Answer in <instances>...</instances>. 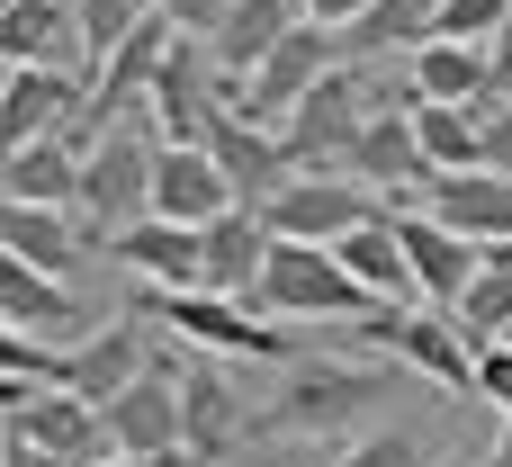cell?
Listing matches in <instances>:
<instances>
[{
  "mask_svg": "<svg viewBox=\"0 0 512 467\" xmlns=\"http://www.w3.org/2000/svg\"><path fill=\"white\" fill-rule=\"evenodd\" d=\"M99 467H189V459H99Z\"/></svg>",
  "mask_w": 512,
  "mask_h": 467,
  "instance_id": "obj_44",
  "label": "cell"
},
{
  "mask_svg": "<svg viewBox=\"0 0 512 467\" xmlns=\"http://www.w3.org/2000/svg\"><path fill=\"white\" fill-rule=\"evenodd\" d=\"M234 441H252L243 387L225 378V360L189 351V369H180V450H189V467H216Z\"/></svg>",
  "mask_w": 512,
  "mask_h": 467,
  "instance_id": "obj_11",
  "label": "cell"
},
{
  "mask_svg": "<svg viewBox=\"0 0 512 467\" xmlns=\"http://www.w3.org/2000/svg\"><path fill=\"white\" fill-rule=\"evenodd\" d=\"M225 207H243V198H234V180L216 171V153H207V144H162V153H153V216H171V225H198V234H207Z\"/></svg>",
  "mask_w": 512,
  "mask_h": 467,
  "instance_id": "obj_19",
  "label": "cell"
},
{
  "mask_svg": "<svg viewBox=\"0 0 512 467\" xmlns=\"http://www.w3.org/2000/svg\"><path fill=\"white\" fill-rule=\"evenodd\" d=\"M180 369H189V342L153 351V369H144L117 405H99L117 459H189V450H180Z\"/></svg>",
  "mask_w": 512,
  "mask_h": 467,
  "instance_id": "obj_8",
  "label": "cell"
},
{
  "mask_svg": "<svg viewBox=\"0 0 512 467\" xmlns=\"http://www.w3.org/2000/svg\"><path fill=\"white\" fill-rule=\"evenodd\" d=\"M414 144H423L432 180L486 171V108H432V99H414Z\"/></svg>",
  "mask_w": 512,
  "mask_h": 467,
  "instance_id": "obj_28",
  "label": "cell"
},
{
  "mask_svg": "<svg viewBox=\"0 0 512 467\" xmlns=\"http://www.w3.org/2000/svg\"><path fill=\"white\" fill-rule=\"evenodd\" d=\"M342 63V45H333V27H315V18H297L261 63H252V81H234V108L252 117V126H288V108L324 81Z\"/></svg>",
  "mask_w": 512,
  "mask_h": 467,
  "instance_id": "obj_7",
  "label": "cell"
},
{
  "mask_svg": "<svg viewBox=\"0 0 512 467\" xmlns=\"http://www.w3.org/2000/svg\"><path fill=\"white\" fill-rule=\"evenodd\" d=\"M180 36H216V18H225V0H153Z\"/></svg>",
  "mask_w": 512,
  "mask_h": 467,
  "instance_id": "obj_38",
  "label": "cell"
},
{
  "mask_svg": "<svg viewBox=\"0 0 512 467\" xmlns=\"http://www.w3.org/2000/svg\"><path fill=\"white\" fill-rule=\"evenodd\" d=\"M144 18H153V0H72V36H81V54H90V63H99L108 45H126Z\"/></svg>",
  "mask_w": 512,
  "mask_h": 467,
  "instance_id": "obj_32",
  "label": "cell"
},
{
  "mask_svg": "<svg viewBox=\"0 0 512 467\" xmlns=\"http://www.w3.org/2000/svg\"><path fill=\"white\" fill-rule=\"evenodd\" d=\"M432 18H441V0H369L351 27H333V45H342V63H378V54H414L423 36H432Z\"/></svg>",
  "mask_w": 512,
  "mask_h": 467,
  "instance_id": "obj_27",
  "label": "cell"
},
{
  "mask_svg": "<svg viewBox=\"0 0 512 467\" xmlns=\"http://www.w3.org/2000/svg\"><path fill=\"white\" fill-rule=\"evenodd\" d=\"M396 243H405V261H414V288H423L432 306H459V297L477 288V270H486V243L450 234L432 207H396Z\"/></svg>",
  "mask_w": 512,
  "mask_h": 467,
  "instance_id": "obj_17",
  "label": "cell"
},
{
  "mask_svg": "<svg viewBox=\"0 0 512 467\" xmlns=\"http://www.w3.org/2000/svg\"><path fill=\"white\" fill-rule=\"evenodd\" d=\"M27 396H36V378H9V369H0V414H18Z\"/></svg>",
  "mask_w": 512,
  "mask_h": 467,
  "instance_id": "obj_41",
  "label": "cell"
},
{
  "mask_svg": "<svg viewBox=\"0 0 512 467\" xmlns=\"http://www.w3.org/2000/svg\"><path fill=\"white\" fill-rule=\"evenodd\" d=\"M0 324H18L27 342H54V351H72V342L90 333L72 279H45V270L18 261V252H0Z\"/></svg>",
  "mask_w": 512,
  "mask_h": 467,
  "instance_id": "obj_18",
  "label": "cell"
},
{
  "mask_svg": "<svg viewBox=\"0 0 512 467\" xmlns=\"http://www.w3.org/2000/svg\"><path fill=\"white\" fill-rule=\"evenodd\" d=\"M207 153H216V171L234 180V198L243 207H270L297 171H288V144H279V126H252L234 99L216 108V126H207Z\"/></svg>",
  "mask_w": 512,
  "mask_h": 467,
  "instance_id": "obj_15",
  "label": "cell"
},
{
  "mask_svg": "<svg viewBox=\"0 0 512 467\" xmlns=\"http://www.w3.org/2000/svg\"><path fill=\"white\" fill-rule=\"evenodd\" d=\"M9 441L45 450L54 467H99V459H117V441H108V414H99L90 396H72V387H36V396L9 414Z\"/></svg>",
  "mask_w": 512,
  "mask_h": 467,
  "instance_id": "obj_10",
  "label": "cell"
},
{
  "mask_svg": "<svg viewBox=\"0 0 512 467\" xmlns=\"http://www.w3.org/2000/svg\"><path fill=\"white\" fill-rule=\"evenodd\" d=\"M387 396V369L369 360H306L261 414H252V441H333L351 423H369Z\"/></svg>",
  "mask_w": 512,
  "mask_h": 467,
  "instance_id": "obj_1",
  "label": "cell"
},
{
  "mask_svg": "<svg viewBox=\"0 0 512 467\" xmlns=\"http://www.w3.org/2000/svg\"><path fill=\"white\" fill-rule=\"evenodd\" d=\"M405 81H414V99H432V108H486V99H495L486 45H450V36H423Z\"/></svg>",
  "mask_w": 512,
  "mask_h": 467,
  "instance_id": "obj_23",
  "label": "cell"
},
{
  "mask_svg": "<svg viewBox=\"0 0 512 467\" xmlns=\"http://www.w3.org/2000/svg\"><path fill=\"white\" fill-rule=\"evenodd\" d=\"M99 261H117L135 288H207V234L171 216H135L126 234H108Z\"/></svg>",
  "mask_w": 512,
  "mask_h": 467,
  "instance_id": "obj_13",
  "label": "cell"
},
{
  "mask_svg": "<svg viewBox=\"0 0 512 467\" xmlns=\"http://www.w3.org/2000/svg\"><path fill=\"white\" fill-rule=\"evenodd\" d=\"M369 108H378V81H369L360 63H333V72L288 108V126H279L288 171H342L351 144H360V126H369Z\"/></svg>",
  "mask_w": 512,
  "mask_h": 467,
  "instance_id": "obj_5",
  "label": "cell"
},
{
  "mask_svg": "<svg viewBox=\"0 0 512 467\" xmlns=\"http://www.w3.org/2000/svg\"><path fill=\"white\" fill-rule=\"evenodd\" d=\"M423 207L468 234V243H504L512 252V180L504 171H450V180H423Z\"/></svg>",
  "mask_w": 512,
  "mask_h": 467,
  "instance_id": "obj_20",
  "label": "cell"
},
{
  "mask_svg": "<svg viewBox=\"0 0 512 467\" xmlns=\"http://www.w3.org/2000/svg\"><path fill=\"white\" fill-rule=\"evenodd\" d=\"M72 189H81V153H72L63 135L18 144V153L0 162V198H27V207H72Z\"/></svg>",
  "mask_w": 512,
  "mask_h": 467,
  "instance_id": "obj_29",
  "label": "cell"
},
{
  "mask_svg": "<svg viewBox=\"0 0 512 467\" xmlns=\"http://www.w3.org/2000/svg\"><path fill=\"white\" fill-rule=\"evenodd\" d=\"M153 153H162V135H135V126H108L81 153L72 216H81V243L90 252H108V234H126L135 216H153Z\"/></svg>",
  "mask_w": 512,
  "mask_h": 467,
  "instance_id": "obj_3",
  "label": "cell"
},
{
  "mask_svg": "<svg viewBox=\"0 0 512 467\" xmlns=\"http://www.w3.org/2000/svg\"><path fill=\"white\" fill-rule=\"evenodd\" d=\"M333 467H432V459H423V441H414V432H360Z\"/></svg>",
  "mask_w": 512,
  "mask_h": 467,
  "instance_id": "obj_35",
  "label": "cell"
},
{
  "mask_svg": "<svg viewBox=\"0 0 512 467\" xmlns=\"http://www.w3.org/2000/svg\"><path fill=\"white\" fill-rule=\"evenodd\" d=\"M234 99V81H225V63H216V45L207 36H171V54H162V72H153V126H162V144H207V126H216V108Z\"/></svg>",
  "mask_w": 512,
  "mask_h": 467,
  "instance_id": "obj_6",
  "label": "cell"
},
{
  "mask_svg": "<svg viewBox=\"0 0 512 467\" xmlns=\"http://www.w3.org/2000/svg\"><path fill=\"white\" fill-rule=\"evenodd\" d=\"M0 467H54L45 450H27V441H0Z\"/></svg>",
  "mask_w": 512,
  "mask_h": 467,
  "instance_id": "obj_42",
  "label": "cell"
},
{
  "mask_svg": "<svg viewBox=\"0 0 512 467\" xmlns=\"http://www.w3.org/2000/svg\"><path fill=\"white\" fill-rule=\"evenodd\" d=\"M342 180H387V189H423L432 180V162H423V144H414V81L387 99L378 90V108H369V126H360V144H351V162H342Z\"/></svg>",
  "mask_w": 512,
  "mask_h": 467,
  "instance_id": "obj_16",
  "label": "cell"
},
{
  "mask_svg": "<svg viewBox=\"0 0 512 467\" xmlns=\"http://www.w3.org/2000/svg\"><path fill=\"white\" fill-rule=\"evenodd\" d=\"M81 99H90V81H72L63 63H9V72H0V162H9L18 144L63 135Z\"/></svg>",
  "mask_w": 512,
  "mask_h": 467,
  "instance_id": "obj_12",
  "label": "cell"
},
{
  "mask_svg": "<svg viewBox=\"0 0 512 467\" xmlns=\"http://www.w3.org/2000/svg\"><path fill=\"white\" fill-rule=\"evenodd\" d=\"M0 9H18V0H0Z\"/></svg>",
  "mask_w": 512,
  "mask_h": 467,
  "instance_id": "obj_45",
  "label": "cell"
},
{
  "mask_svg": "<svg viewBox=\"0 0 512 467\" xmlns=\"http://www.w3.org/2000/svg\"><path fill=\"white\" fill-rule=\"evenodd\" d=\"M261 261H270L261 207H225V216L207 225V288H216V297H252V288H261Z\"/></svg>",
  "mask_w": 512,
  "mask_h": 467,
  "instance_id": "obj_26",
  "label": "cell"
},
{
  "mask_svg": "<svg viewBox=\"0 0 512 467\" xmlns=\"http://www.w3.org/2000/svg\"><path fill=\"white\" fill-rule=\"evenodd\" d=\"M477 396H486L495 414H512V342H486V351H477Z\"/></svg>",
  "mask_w": 512,
  "mask_h": 467,
  "instance_id": "obj_36",
  "label": "cell"
},
{
  "mask_svg": "<svg viewBox=\"0 0 512 467\" xmlns=\"http://www.w3.org/2000/svg\"><path fill=\"white\" fill-rule=\"evenodd\" d=\"M486 171L512 180V99H486Z\"/></svg>",
  "mask_w": 512,
  "mask_h": 467,
  "instance_id": "obj_37",
  "label": "cell"
},
{
  "mask_svg": "<svg viewBox=\"0 0 512 467\" xmlns=\"http://www.w3.org/2000/svg\"><path fill=\"white\" fill-rule=\"evenodd\" d=\"M0 369H9V378H36V387H54V378H63V351H54V342H27L18 324H0Z\"/></svg>",
  "mask_w": 512,
  "mask_h": 467,
  "instance_id": "obj_34",
  "label": "cell"
},
{
  "mask_svg": "<svg viewBox=\"0 0 512 467\" xmlns=\"http://www.w3.org/2000/svg\"><path fill=\"white\" fill-rule=\"evenodd\" d=\"M360 9H369V0H306V18H315V27H351Z\"/></svg>",
  "mask_w": 512,
  "mask_h": 467,
  "instance_id": "obj_40",
  "label": "cell"
},
{
  "mask_svg": "<svg viewBox=\"0 0 512 467\" xmlns=\"http://www.w3.org/2000/svg\"><path fill=\"white\" fill-rule=\"evenodd\" d=\"M504 18H512V0H441L432 36H450V45H495Z\"/></svg>",
  "mask_w": 512,
  "mask_h": 467,
  "instance_id": "obj_33",
  "label": "cell"
},
{
  "mask_svg": "<svg viewBox=\"0 0 512 467\" xmlns=\"http://www.w3.org/2000/svg\"><path fill=\"white\" fill-rule=\"evenodd\" d=\"M0 252L36 261L45 279H63L90 243H81V216L72 207H27V198H0Z\"/></svg>",
  "mask_w": 512,
  "mask_h": 467,
  "instance_id": "obj_24",
  "label": "cell"
},
{
  "mask_svg": "<svg viewBox=\"0 0 512 467\" xmlns=\"http://www.w3.org/2000/svg\"><path fill=\"white\" fill-rule=\"evenodd\" d=\"M486 72H495V99H512V18H504V36L486 45Z\"/></svg>",
  "mask_w": 512,
  "mask_h": 467,
  "instance_id": "obj_39",
  "label": "cell"
},
{
  "mask_svg": "<svg viewBox=\"0 0 512 467\" xmlns=\"http://www.w3.org/2000/svg\"><path fill=\"white\" fill-rule=\"evenodd\" d=\"M450 467H468V459H450Z\"/></svg>",
  "mask_w": 512,
  "mask_h": 467,
  "instance_id": "obj_46",
  "label": "cell"
},
{
  "mask_svg": "<svg viewBox=\"0 0 512 467\" xmlns=\"http://www.w3.org/2000/svg\"><path fill=\"white\" fill-rule=\"evenodd\" d=\"M252 306H270V315H288V324H360L378 297L342 270V252H324V243H270Z\"/></svg>",
  "mask_w": 512,
  "mask_h": 467,
  "instance_id": "obj_4",
  "label": "cell"
},
{
  "mask_svg": "<svg viewBox=\"0 0 512 467\" xmlns=\"http://www.w3.org/2000/svg\"><path fill=\"white\" fill-rule=\"evenodd\" d=\"M135 315L171 324V342H189L207 360H297L288 324H252L243 297H216V288H135Z\"/></svg>",
  "mask_w": 512,
  "mask_h": 467,
  "instance_id": "obj_2",
  "label": "cell"
},
{
  "mask_svg": "<svg viewBox=\"0 0 512 467\" xmlns=\"http://www.w3.org/2000/svg\"><path fill=\"white\" fill-rule=\"evenodd\" d=\"M153 333H144V315H117V324H99V333H81L72 351H63V378L54 387H72V396H90V405H117L144 369H153Z\"/></svg>",
  "mask_w": 512,
  "mask_h": 467,
  "instance_id": "obj_14",
  "label": "cell"
},
{
  "mask_svg": "<svg viewBox=\"0 0 512 467\" xmlns=\"http://www.w3.org/2000/svg\"><path fill=\"white\" fill-rule=\"evenodd\" d=\"M63 45H81L63 0H18V9H0V63H63Z\"/></svg>",
  "mask_w": 512,
  "mask_h": 467,
  "instance_id": "obj_31",
  "label": "cell"
},
{
  "mask_svg": "<svg viewBox=\"0 0 512 467\" xmlns=\"http://www.w3.org/2000/svg\"><path fill=\"white\" fill-rule=\"evenodd\" d=\"M396 360H405L414 378L450 387V396H477V351L459 342L450 306H414V315H405V333H396Z\"/></svg>",
  "mask_w": 512,
  "mask_h": 467,
  "instance_id": "obj_22",
  "label": "cell"
},
{
  "mask_svg": "<svg viewBox=\"0 0 512 467\" xmlns=\"http://www.w3.org/2000/svg\"><path fill=\"white\" fill-rule=\"evenodd\" d=\"M486 467H512V414H504V432H495V459Z\"/></svg>",
  "mask_w": 512,
  "mask_h": 467,
  "instance_id": "obj_43",
  "label": "cell"
},
{
  "mask_svg": "<svg viewBox=\"0 0 512 467\" xmlns=\"http://www.w3.org/2000/svg\"><path fill=\"white\" fill-rule=\"evenodd\" d=\"M333 252H342V270H351L378 306H414V297H423V288H414V261H405V243H396V207H378L369 225H351Z\"/></svg>",
  "mask_w": 512,
  "mask_h": 467,
  "instance_id": "obj_21",
  "label": "cell"
},
{
  "mask_svg": "<svg viewBox=\"0 0 512 467\" xmlns=\"http://www.w3.org/2000/svg\"><path fill=\"white\" fill-rule=\"evenodd\" d=\"M306 18V0H225V18H216V63H225V81H252V63L288 36Z\"/></svg>",
  "mask_w": 512,
  "mask_h": 467,
  "instance_id": "obj_25",
  "label": "cell"
},
{
  "mask_svg": "<svg viewBox=\"0 0 512 467\" xmlns=\"http://www.w3.org/2000/svg\"><path fill=\"white\" fill-rule=\"evenodd\" d=\"M450 324H459L468 351H486V342H504V333H512V252H504V243H486V270H477V288L450 306Z\"/></svg>",
  "mask_w": 512,
  "mask_h": 467,
  "instance_id": "obj_30",
  "label": "cell"
},
{
  "mask_svg": "<svg viewBox=\"0 0 512 467\" xmlns=\"http://www.w3.org/2000/svg\"><path fill=\"white\" fill-rule=\"evenodd\" d=\"M378 216V198L360 189V180H342V171H297L270 207H261V225H270V243H342L351 225H369Z\"/></svg>",
  "mask_w": 512,
  "mask_h": 467,
  "instance_id": "obj_9",
  "label": "cell"
}]
</instances>
